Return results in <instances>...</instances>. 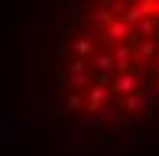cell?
I'll list each match as a JSON object with an SVG mask.
<instances>
[{
  "label": "cell",
  "instance_id": "1",
  "mask_svg": "<svg viewBox=\"0 0 159 156\" xmlns=\"http://www.w3.org/2000/svg\"><path fill=\"white\" fill-rule=\"evenodd\" d=\"M12 54L33 135L75 156L159 150V0H15Z\"/></svg>",
  "mask_w": 159,
  "mask_h": 156
}]
</instances>
